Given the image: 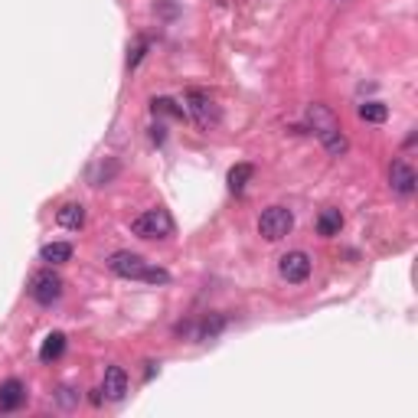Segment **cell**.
I'll return each instance as SVG.
<instances>
[{"instance_id":"obj_1","label":"cell","mask_w":418,"mask_h":418,"mask_svg":"<svg viewBox=\"0 0 418 418\" xmlns=\"http://www.w3.org/2000/svg\"><path fill=\"white\" fill-rule=\"evenodd\" d=\"M131 233L141 239H167L173 235V216L167 209H148L131 223Z\"/></svg>"},{"instance_id":"obj_2","label":"cell","mask_w":418,"mask_h":418,"mask_svg":"<svg viewBox=\"0 0 418 418\" xmlns=\"http://www.w3.org/2000/svg\"><path fill=\"white\" fill-rule=\"evenodd\" d=\"M291 225H295V216H291V209L285 206H268L258 216V233L265 235L268 242H278L291 233Z\"/></svg>"},{"instance_id":"obj_3","label":"cell","mask_w":418,"mask_h":418,"mask_svg":"<svg viewBox=\"0 0 418 418\" xmlns=\"http://www.w3.org/2000/svg\"><path fill=\"white\" fill-rule=\"evenodd\" d=\"M30 297L36 304H53L62 297V278L53 268H43L30 278Z\"/></svg>"},{"instance_id":"obj_4","label":"cell","mask_w":418,"mask_h":418,"mask_svg":"<svg viewBox=\"0 0 418 418\" xmlns=\"http://www.w3.org/2000/svg\"><path fill=\"white\" fill-rule=\"evenodd\" d=\"M186 111L196 118V124H200V128H216V124H219L216 101L209 98L206 92H200V88H190V92H186Z\"/></svg>"},{"instance_id":"obj_5","label":"cell","mask_w":418,"mask_h":418,"mask_svg":"<svg viewBox=\"0 0 418 418\" xmlns=\"http://www.w3.org/2000/svg\"><path fill=\"white\" fill-rule=\"evenodd\" d=\"M108 268L115 271V275H121V278L144 281L148 278V271H151V265L144 262L141 255H134V252H115V255L108 258Z\"/></svg>"},{"instance_id":"obj_6","label":"cell","mask_w":418,"mask_h":418,"mask_svg":"<svg viewBox=\"0 0 418 418\" xmlns=\"http://www.w3.org/2000/svg\"><path fill=\"white\" fill-rule=\"evenodd\" d=\"M278 271H281V278H285L287 285H301V281H307V275H310V255L307 252H287V255H281Z\"/></svg>"},{"instance_id":"obj_7","label":"cell","mask_w":418,"mask_h":418,"mask_svg":"<svg viewBox=\"0 0 418 418\" xmlns=\"http://www.w3.org/2000/svg\"><path fill=\"white\" fill-rule=\"evenodd\" d=\"M389 183H392V190L399 196H412L415 193L418 177H415V170H412L405 160H392V167H389Z\"/></svg>"},{"instance_id":"obj_8","label":"cell","mask_w":418,"mask_h":418,"mask_svg":"<svg viewBox=\"0 0 418 418\" xmlns=\"http://www.w3.org/2000/svg\"><path fill=\"white\" fill-rule=\"evenodd\" d=\"M101 392H105V399H111V402H121L124 395H128V372H124L121 366H108V369H105V379H101Z\"/></svg>"},{"instance_id":"obj_9","label":"cell","mask_w":418,"mask_h":418,"mask_svg":"<svg viewBox=\"0 0 418 418\" xmlns=\"http://www.w3.org/2000/svg\"><path fill=\"white\" fill-rule=\"evenodd\" d=\"M26 402V386L20 379L0 382V412H16Z\"/></svg>"},{"instance_id":"obj_10","label":"cell","mask_w":418,"mask_h":418,"mask_svg":"<svg viewBox=\"0 0 418 418\" xmlns=\"http://www.w3.org/2000/svg\"><path fill=\"white\" fill-rule=\"evenodd\" d=\"M56 223H59L62 229H82V225H86V209L78 206V203H66V206H59V213H56Z\"/></svg>"},{"instance_id":"obj_11","label":"cell","mask_w":418,"mask_h":418,"mask_svg":"<svg viewBox=\"0 0 418 418\" xmlns=\"http://www.w3.org/2000/svg\"><path fill=\"white\" fill-rule=\"evenodd\" d=\"M343 229V213L340 209H324L317 216V233L324 235V239H330V235H340Z\"/></svg>"},{"instance_id":"obj_12","label":"cell","mask_w":418,"mask_h":418,"mask_svg":"<svg viewBox=\"0 0 418 418\" xmlns=\"http://www.w3.org/2000/svg\"><path fill=\"white\" fill-rule=\"evenodd\" d=\"M62 353H66V337H62V333H49L46 340H43V347H39V360H43V363H53Z\"/></svg>"},{"instance_id":"obj_13","label":"cell","mask_w":418,"mask_h":418,"mask_svg":"<svg viewBox=\"0 0 418 418\" xmlns=\"http://www.w3.org/2000/svg\"><path fill=\"white\" fill-rule=\"evenodd\" d=\"M39 258L49 265H62L72 258V245L69 242H49V245H43V252H39Z\"/></svg>"},{"instance_id":"obj_14","label":"cell","mask_w":418,"mask_h":418,"mask_svg":"<svg viewBox=\"0 0 418 418\" xmlns=\"http://www.w3.org/2000/svg\"><path fill=\"white\" fill-rule=\"evenodd\" d=\"M317 138H320V144L327 148V154H333V157H340L343 151H347V138L340 134V128H337V124H333V128H327V131H320Z\"/></svg>"},{"instance_id":"obj_15","label":"cell","mask_w":418,"mask_h":418,"mask_svg":"<svg viewBox=\"0 0 418 418\" xmlns=\"http://www.w3.org/2000/svg\"><path fill=\"white\" fill-rule=\"evenodd\" d=\"M307 121H310V128H314V131H327V128H333V124H337V118H333V111H327L324 105H310L307 108Z\"/></svg>"},{"instance_id":"obj_16","label":"cell","mask_w":418,"mask_h":418,"mask_svg":"<svg viewBox=\"0 0 418 418\" xmlns=\"http://www.w3.org/2000/svg\"><path fill=\"white\" fill-rule=\"evenodd\" d=\"M252 163H239V167H233V170H229V190H233V193H242V190H245L248 186V180H252Z\"/></svg>"},{"instance_id":"obj_17","label":"cell","mask_w":418,"mask_h":418,"mask_svg":"<svg viewBox=\"0 0 418 418\" xmlns=\"http://www.w3.org/2000/svg\"><path fill=\"white\" fill-rule=\"evenodd\" d=\"M360 118L369 124H382L389 118V108L382 101H366V105H360Z\"/></svg>"},{"instance_id":"obj_18","label":"cell","mask_w":418,"mask_h":418,"mask_svg":"<svg viewBox=\"0 0 418 418\" xmlns=\"http://www.w3.org/2000/svg\"><path fill=\"white\" fill-rule=\"evenodd\" d=\"M154 115H167V118H183V105H177L173 98H154Z\"/></svg>"},{"instance_id":"obj_19","label":"cell","mask_w":418,"mask_h":418,"mask_svg":"<svg viewBox=\"0 0 418 418\" xmlns=\"http://www.w3.org/2000/svg\"><path fill=\"white\" fill-rule=\"evenodd\" d=\"M144 49H148V43H144V39H141L138 46H134V53L128 56V66H138V62H141V56H144Z\"/></svg>"}]
</instances>
